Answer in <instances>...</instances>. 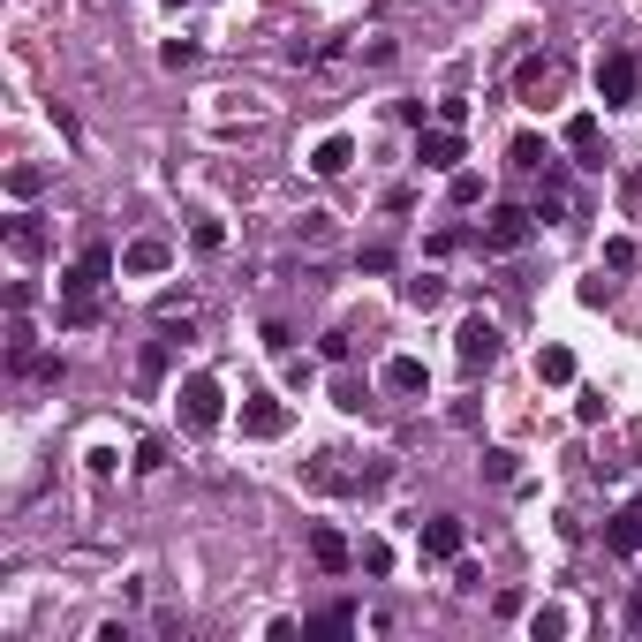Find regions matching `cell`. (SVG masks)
<instances>
[{"mask_svg": "<svg viewBox=\"0 0 642 642\" xmlns=\"http://www.w3.org/2000/svg\"><path fill=\"white\" fill-rule=\"evenodd\" d=\"M174 408H182V423L204 439V431H220V416H227V386L212 371H189L182 386H174Z\"/></svg>", "mask_w": 642, "mask_h": 642, "instance_id": "obj_1", "label": "cell"}, {"mask_svg": "<svg viewBox=\"0 0 642 642\" xmlns=\"http://www.w3.org/2000/svg\"><path fill=\"white\" fill-rule=\"evenodd\" d=\"M439 295H446V280H431V272H416V280H401V303H408V310H431V303H439Z\"/></svg>", "mask_w": 642, "mask_h": 642, "instance_id": "obj_17", "label": "cell"}, {"mask_svg": "<svg viewBox=\"0 0 642 642\" xmlns=\"http://www.w3.org/2000/svg\"><path fill=\"white\" fill-rule=\"evenodd\" d=\"M461 152H469V144H461V129H446V121H431V129L416 136V159H423L431 174H454Z\"/></svg>", "mask_w": 642, "mask_h": 642, "instance_id": "obj_7", "label": "cell"}, {"mask_svg": "<svg viewBox=\"0 0 642 642\" xmlns=\"http://www.w3.org/2000/svg\"><path fill=\"white\" fill-rule=\"evenodd\" d=\"M136 469H144V476L167 469V439H144V446H136Z\"/></svg>", "mask_w": 642, "mask_h": 642, "instance_id": "obj_24", "label": "cell"}, {"mask_svg": "<svg viewBox=\"0 0 642 642\" xmlns=\"http://www.w3.org/2000/svg\"><path fill=\"white\" fill-rule=\"evenodd\" d=\"M167 8H189V0H167Z\"/></svg>", "mask_w": 642, "mask_h": 642, "instance_id": "obj_34", "label": "cell"}, {"mask_svg": "<svg viewBox=\"0 0 642 642\" xmlns=\"http://www.w3.org/2000/svg\"><path fill=\"white\" fill-rule=\"evenodd\" d=\"M529 235H537V212H522V204H499V212L484 220V250H499V257L522 250Z\"/></svg>", "mask_w": 642, "mask_h": 642, "instance_id": "obj_4", "label": "cell"}, {"mask_svg": "<svg viewBox=\"0 0 642 642\" xmlns=\"http://www.w3.org/2000/svg\"><path fill=\"white\" fill-rule=\"evenodd\" d=\"M627 627H642V590H635V597H627Z\"/></svg>", "mask_w": 642, "mask_h": 642, "instance_id": "obj_33", "label": "cell"}, {"mask_svg": "<svg viewBox=\"0 0 642 642\" xmlns=\"http://www.w3.org/2000/svg\"><path fill=\"white\" fill-rule=\"evenodd\" d=\"M454 590H469V597H476V590H484V567H469V559H454Z\"/></svg>", "mask_w": 642, "mask_h": 642, "instance_id": "obj_30", "label": "cell"}, {"mask_svg": "<svg viewBox=\"0 0 642 642\" xmlns=\"http://www.w3.org/2000/svg\"><path fill=\"white\" fill-rule=\"evenodd\" d=\"M242 431H250V439H280V431H288V401L250 393V401H242Z\"/></svg>", "mask_w": 642, "mask_h": 642, "instance_id": "obj_8", "label": "cell"}, {"mask_svg": "<svg viewBox=\"0 0 642 642\" xmlns=\"http://www.w3.org/2000/svg\"><path fill=\"white\" fill-rule=\"evenodd\" d=\"M174 265V250L159 235H144V242H129V250H121V272H167Z\"/></svg>", "mask_w": 642, "mask_h": 642, "instance_id": "obj_9", "label": "cell"}, {"mask_svg": "<svg viewBox=\"0 0 642 642\" xmlns=\"http://www.w3.org/2000/svg\"><path fill=\"white\" fill-rule=\"evenodd\" d=\"M348 627H355V612H348V605H325L318 620L303 627V635H348Z\"/></svg>", "mask_w": 642, "mask_h": 642, "instance_id": "obj_20", "label": "cell"}, {"mask_svg": "<svg viewBox=\"0 0 642 642\" xmlns=\"http://www.w3.org/2000/svg\"><path fill=\"white\" fill-rule=\"evenodd\" d=\"M121 469V454H114V446H91V476H99V484H106V476H114Z\"/></svg>", "mask_w": 642, "mask_h": 642, "instance_id": "obj_31", "label": "cell"}, {"mask_svg": "<svg viewBox=\"0 0 642 642\" xmlns=\"http://www.w3.org/2000/svg\"><path fill=\"white\" fill-rule=\"evenodd\" d=\"M635 91H642V61L635 53H605V61H597V99L605 106H635Z\"/></svg>", "mask_w": 642, "mask_h": 642, "instance_id": "obj_2", "label": "cell"}, {"mask_svg": "<svg viewBox=\"0 0 642 642\" xmlns=\"http://www.w3.org/2000/svg\"><path fill=\"white\" fill-rule=\"evenodd\" d=\"M159 61H167V68H182V61H197V38H167V46H159Z\"/></svg>", "mask_w": 642, "mask_h": 642, "instance_id": "obj_28", "label": "cell"}, {"mask_svg": "<svg viewBox=\"0 0 642 642\" xmlns=\"http://www.w3.org/2000/svg\"><path fill=\"white\" fill-rule=\"evenodd\" d=\"M454 204H484V174H461L454 167Z\"/></svg>", "mask_w": 642, "mask_h": 642, "instance_id": "obj_27", "label": "cell"}, {"mask_svg": "<svg viewBox=\"0 0 642 642\" xmlns=\"http://www.w3.org/2000/svg\"><path fill=\"white\" fill-rule=\"evenodd\" d=\"M378 378H386V393H423V386H431V371H423L416 355H393V363H386Z\"/></svg>", "mask_w": 642, "mask_h": 642, "instance_id": "obj_10", "label": "cell"}, {"mask_svg": "<svg viewBox=\"0 0 642 642\" xmlns=\"http://www.w3.org/2000/svg\"><path fill=\"white\" fill-rule=\"evenodd\" d=\"M544 84H552V61H544V53H529V61L514 68V91H522L529 106H544Z\"/></svg>", "mask_w": 642, "mask_h": 642, "instance_id": "obj_12", "label": "cell"}, {"mask_svg": "<svg viewBox=\"0 0 642 642\" xmlns=\"http://www.w3.org/2000/svg\"><path fill=\"white\" fill-rule=\"evenodd\" d=\"M567 627H575V620H567L559 605H537V612H529V635H537V642H559Z\"/></svg>", "mask_w": 642, "mask_h": 642, "instance_id": "obj_18", "label": "cell"}, {"mask_svg": "<svg viewBox=\"0 0 642 642\" xmlns=\"http://www.w3.org/2000/svg\"><path fill=\"white\" fill-rule=\"evenodd\" d=\"M537 378H544V386H575V355H567V348H544L537 355Z\"/></svg>", "mask_w": 642, "mask_h": 642, "instance_id": "obj_16", "label": "cell"}, {"mask_svg": "<svg viewBox=\"0 0 642 642\" xmlns=\"http://www.w3.org/2000/svg\"><path fill=\"white\" fill-rule=\"evenodd\" d=\"M114 265H121V257L106 250V242H91V250L76 257V272L61 280V303H84V295H99V288H106V272H114Z\"/></svg>", "mask_w": 642, "mask_h": 642, "instance_id": "obj_3", "label": "cell"}, {"mask_svg": "<svg viewBox=\"0 0 642 642\" xmlns=\"http://www.w3.org/2000/svg\"><path fill=\"white\" fill-rule=\"evenodd\" d=\"M310 552H318V567H325V575H340V567H348V537H340V529H310Z\"/></svg>", "mask_w": 642, "mask_h": 642, "instance_id": "obj_13", "label": "cell"}, {"mask_svg": "<svg viewBox=\"0 0 642 642\" xmlns=\"http://www.w3.org/2000/svg\"><path fill=\"white\" fill-rule=\"evenodd\" d=\"M8 189H16V197H38V189H46V174H38V167H8Z\"/></svg>", "mask_w": 642, "mask_h": 642, "instance_id": "obj_26", "label": "cell"}, {"mask_svg": "<svg viewBox=\"0 0 642 642\" xmlns=\"http://www.w3.org/2000/svg\"><path fill=\"white\" fill-rule=\"evenodd\" d=\"M567 152H575L582 167H605V159H597V114H575V121H567Z\"/></svg>", "mask_w": 642, "mask_h": 642, "instance_id": "obj_14", "label": "cell"}, {"mask_svg": "<svg viewBox=\"0 0 642 642\" xmlns=\"http://www.w3.org/2000/svg\"><path fill=\"white\" fill-rule=\"evenodd\" d=\"M189 242H197V250H227V227L220 220H197V227H189Z\"/></svg>", "mask_w": 642, "mask_h": 642, "instance_id": "obj_25", "label": "cell"}, {"mask_svg": "<svg viewBox=\"0 0 642 642\" xmlns=\"http://www.w3.org/2000/svg\"><path fill=\"white\" fill-rule=\"evenodd\" d=\"M484 476L491 484H514V454H484Z\"/></svg>", "mask_w": 642, "mask_h": 642, "instance_id": "obj_32", "label": "cell"}, {"mask_svg": "<svg viewBox=\"0 0 642 642\" xmlns=\"http://www.w3.org/2000/svg\"><path fill=\"white\" fill-rule=\"evenodd\" d=\"M507 159H514L522 174H537V167H544L552 152H544V136H514V152H507Z\"/></svg>", "mask_w": 642, "mask_h": 642, "instance_id": "obj_19", "label": "cell"}, {"mask_svg": "<svg viewBox=\"0 0 642 642\" xmlns=\"http://www.w3.org/2000/svg\"><path fill=\"white\" fill-rule=\"evenodd\" d=\"M605 544H612V552H642V507H620V514H612V522H605Z\"/></svg>", "mask_w": 642, "mask_h": 642, "instance_id": "obj_11", "label": "cell"}, {"mask_svg": "<svg viewBox=\"0 0 642 642\" xmlns=\"http://www.w3.org/2000/svg\"><path fill=\"white\" fill-rule=\"evenodd\" d=\"M575 423H605V393H597V386L575 393Z\"/></svg>", "mask_w": 642, "mask_h": 642, "instance_id": "obj_23", "label": "cell"}, {"mask_svg": "<svg viewBox=\"0 0 642 642\" xmlns=\"http://www.w3.org/2000/svg\"><path fill=\"white\" fill-rule=\"evenodd\" d=\"M61 325H68V333H84V325H99V295H84V303H61Z\"/></svg>", "mask_w": 642, "mask_h": 642, "instance_id": "obj_21", "label": "cell"}, {"mask_svg": "<svg viewBox=\"0 0 642 642\" xmlns=\"http://www.w3.org/2000/svg\"><path fill=\"white\" fill-rule=\"evenodd\" d=\"M605 265H612V272H635V265H642V250H635L627 235H612V242H605Z\"/></svg>", "mask_w": 642, "mask_h": 642, "instance_id": "obj_22", "label": "cell"}, {"mask_svg": "<svg viewBox=\"0 0 642 642\" xmlns=\"http://www.w3.org/2000/svg\"><path fill=\"white\" fill-rule=\"evenodd\" d=\"M333 401H340V408H363L371 393H363V378H340V386H333Z\"/></svg>", "mask_w": 642, "mask_h": 642, "instance_id": "obj_29", "label": "cell"}, {"mask_svg": "<svg viewBox=\"0 0 642 642\" xmlns=\"http://www.w3.org/2000/svg\"><path fill=\"white\" fill-rule=\"evenodd\" d=\"M416 552H423V559H461V552H469V529H461V514H431V522L416 529Z\"/></svg>", "mask_w": 642, "mask_h": 642, "instance_id": "obj_6", "label": "cell"}, {"mask_svg": "<svg viewBox=\"0 0 642 642\" xmlns=\"http://www.w3.org/2000/svg\"><path fill=\"white\" fill-rule=\"evenodd\" d=\"M499 348H507V340H499V325H491V318H461V333H454V355L469 363V371L499 363Z\"/></svg>", "mask_w": 642, "mask_h": 642, "instance_id": "obj_5", "label": "cell"}, {"mask_svg": "<svg viewBox=\"0 0 642 642\" xmlns=\"http://www.w3.org/2000/svg\"><path fill=\"white\" fill-rule=\"evenodd\" d=\"M348 159H355V144H348V136H325L318 152H310V167H318V174H348Z\"/></svg>", "mask_w": 642, "mask_h": 642, "instance_id": "obj_15", "label": "cell"}]
</instances>
